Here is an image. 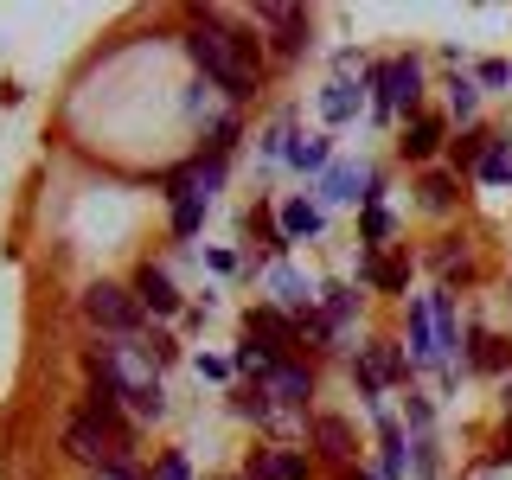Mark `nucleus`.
I'll return each instance as SVG.
<instances>
[{
  "mask_svg": "<svg viewBox=\"0 0 512 480\" xmlns=\"http://www.w3.org/2000/svg\"><path fill=\"white\" fill-rule=\"evenodd\" d=\"M410 372H416L410 352H404V346H391V340H372V346L352 352V384H359V391L372 397V404H378L384 391H391V384H404Z\"/></svg>",
  "mask_w": 512,
  "mask_h": 480,
  "instance_id": "3",
  "label": "nucleus"
},
{
  "mask_svg": "<svg viewBox=\"0 0 512 480\" xmlns=\"http://www.w3.org/2000/svg\"><path fill=\"white\" fill-rule=\"evenodd\" d=\"M474 180H480V186H512V135H493V141H487Z\"/></svg>",
  "mask_w": 512,
  "mask_h": 480,
  "instance_id": "22",
  "label": "nucleus"
},
{
  "mask_svg": "<svg viewBox=\"0 0 512 480\" xmlns=\"http://www.w3.org/2000/svg\"><path fill=\"white\" fill-rule=\"evenodd\" d=\"M186 52H192L205 84L224 90V103H250L256 96V71H263V39L256 32L218 20V13H199L186 26Z\"/></svg>",
  "mask_w": 512,
  "mask_h": 480,
  "instance_id": "1",
  "label": "nucleus"
},
{
  "mask_svg": "<svg viewBox=\"0 0 512 480\" xmlns=\"http://www.w3.org/2000/svg\"><path fill=\"white\" fill-rule=\"evenodd\" d=\"M276 352H269V346H256V340H244V346H237L231 352V372H244V378H256V384H269V372H276Z\"/></svg>",
  "mask_w": 512,
  "mask_h": 480,
  "instance_id": "25",
  "label": "nucleus"
},
{
  "mask_svg": "<svg viewBox=\"0 0 512 480\" xmlns=\"http://www.w3.org/2000/svg\"><path fill=\"white\" fill-rule=\"evenodd\" d=\"M500 404H506V416H512V372H506V397H500Z\"/></svg>",
  "mask_w": 512,
  "mask_h": 480,
  "instance_id": "37",
  "label": "nucleus"
},
{
  "mask_svg": "<svg viewBox=\"0 0 512 480\" xmlns=\"http://www.w3.org/2000/svg\"><path fill=\"white\" fill-rule=\"evenodd\" d=\"M455 199H461V180H455V173H436V167H429V173H423V205H429V212H448Z\"/></svg>",
  "mask_w": 512,
  "mask_h": 480,
  "instance_id": "26",
  "label": "nucleus"
},
{
  "mask_svg": "<svg viewBox=\"0 0 512 480\" xmlns=\"http://www.w3.org/2000/svg\"><path fill=\"white\" fill-rule=\"evenodd\" d=\"M205 263H212L218 276H231V269H237V256H231V250H205Z\"/></svg>",
  "mask_w": 512,
  "mask_h": 480,
  "instance_id": "36",
  "label": "nucleus"
},
{
  "mask_svg": "<svg viewBox=\"0 0 512 480\" xmlns=\"http://www.w3.org/2000/svg\"><path fill=\"white\" fill-rule=\"evenodd\" d=\"M372 116L378 122H397V116H423V58L416 52H404V58H384V64H372Z\"/></svg>",
  "mask_w": 512,
  "mask_h": 480,
  "instance_id": "2",
  "label": "nucleus"
},
{
  "mask_svg": "<svg viewBox=\"0 0 512 480\" xmlns=\"http://www.w3.org/2000/svg\"><path fill=\"white\" fill-rule=\"evenodd\" d=\"M378 480H410V436L397 429V416L378 410Z\"/></svg>",
  "mask_w": 512,
  "mask_h": 480,
  "instance_id": "13",
  "label": "nucleus"
},
{
  "mask_svg": "<svg viewBox=\"0 0 512 480\" xmlns=\"http://www.w3.org/2000/svg\"><path fill=\"white\" fill-rule=\"evenodd\" d=\"M429 320H436V346H442V365H448V378H455L461 327H455V301H448V288H436V295H429Z\"/></svg>",
  "mask_w": 512,
  "mask_h": 480,
  "instance_id": "20",
  "label": "nucleus"
},
{
  "mask_svg": "<svg viewBox=\"0 0 512 480\" xmlns=\"http://www.w3.org/2000/svg\"><path fill=\"white\" fill-rule=\"evenodd\" d=\"M359 103H365V90L352 84V77H333V84L320 90V122H327V128H346L352 116H359Z\"/></svg>",
  "mask_w": 512,
  "mask_h": 480,
  "instance_id": "18",
  "label": "nucleus"
},
{
  "mask_svg": "<svg viewBox=\"0 0 512 480\" xmlns=\"http://www.w3.org/2000/svg\"><path fill=\"white\" fill-rule=\"evenodd\" d=\"M314 442L327 448L333 461H346V455H352V429L340 423V416H320V423H314Z\"/></svg>",
  "mask_w": 512,
  "mask_h": 480,
  "instance_id": "29",
  "label": "nucleus"
},
{
  "mask_svg": "<svg viewBox=\"0 0 512 480\" xmlns=\"http://www.w3.org/2000/svg\"><path fill=\"white\" fill-rule=\"evenodd\" d=\"M263 391L276 397V410H308V397H314V372H308V365H295V359H282L276 372H269Z\"/></svg>",
  "mask_w": 512,
  "mask_h": 480,
  "instance_id": "12",
  "label": "nucleus"
},
{
  "mask_svg": "<svg viewBox=\"0 0 512 480\" xmlns=\"http://www.w3.org/2000/svg\"><path fill=\"white\" fill-rule=\"evenodd\" d=\"M474 84H480V90H506V84H512V64H506V58H480V64H474Z\"/></svg>",
  "mask_w": 512,
  "mask_h": 480,
  "instance_id": "32",
  "label": "nucleus"
},
{
  "mask_svg": "<svg viewBox=\"0 0 512 480\" xmlns=\"http://www.w3.org/2000/svg\"><path fill=\"white\" fill-rule=\"evenodd\" d=\"M84 320L90 327H103V333H141V301H135V288H122V282H90L84 288Z\"/></svg>",
  "mask_w": 512,
  "mask_h": 480,
  "instance_id": "4",
  "label": "nucleus"
},
{
  "mask_svg": "<svg viewBox=\"0 0 512 480\" xmlns=\"http://www.w3.org/2000/svg\"><path fill=\"white\" fill-rule=\"evenodd\" d=\"M442 148H448V116H429V109H423V116H410L404 135H397V154L416 160V167H429Z\"/></svg>",
  "mask_w": 512,
  "mask_h": 480,
  "instance_id": "9",
  "label": "nucleus"
},
{
  "mask_svg": "<svg viewBox=\"0 0 512 480\" xmlns=\"http://www.w3.org/2000/svg\"><path fill=\"white\" fill-rule=\"evenodd\" d=\"M365 180H372L365 167H352V160H333V167L320 173V199H327V205H365V192H359Z\"/></svg>",
  "mask_w": 512,
  "mask_h": 480,
  "instance_id": "16",
  "label": "nucleus"
},
{
  "mask_svg": "<svg viewBox=\"0 0 512 480\" xmlns=\"http://www.w3.org/2000/svg\"><path fill=\"white\" fill-rule=\"evenodd\" d=\"M391 231H397V218L384 212V205H365V212H359V244L365 250H384V237H391Z\"/></svg>",
  "mask_w": 512,
  "mask_h": 480,
  "instance_id": "28",
  "label": "nucleus"
},
{
  "mask_svg": "<svg viewBox=\"0 0 512 480\" xmlns=\"http://www.w3.org/2000/svg\"><path fill=\"white\" fill-rule=\"evenodd\" d=\"M404 352H410V365H423V372H442L448 378V365H442V346H436V320H429V295L423 301H410V314H404Z\"/></svg>",
  "mask_w": 512,
  "mask_h": 480,
  "instance_id": "8",
  "label": "nucleus"
},
{
  "mask_svg": "<svg viewBox=\"0 0 512 480\" xmlns=\"http://www.w3.org/2000/svg\"><path fill=\"white\" fill-rule=\"evenodd\" d=\"M192 372L212 378V384H224V378H231V359H212V352H199V359H192Z\"/></svg>",
  "mask_w": 512,
  "mask_h": 480,
  "instance_id": "34",
  "label": "nucleus"
},
{
  "mask_svg": "<svg viewBox=\"0 0 512 480\" xmlns=\"http://www.w3.org/2000/svg\"><path fill=\"white\" fill-rule=\"evenodd\" d=\"M135 301H141V314H154V320H173L186 308V295L173 288V276L160 263H141V276H135Z\"/></svg>",
  "mask_w": 512,
  "mask_h": 480,
  "instance_id": "10",
  "label": "nucleus"
},
{
  "mask_svg": "<svg viewBox=\"0 0 512 480\" xmlns=\"http://www.w3.org/2000/svg\"><path fill=\"white\" fill-rule=\"evenodd\" d=\"M250 20L256 26H263V32H276V39H269V52H276V58H301V52H308V13H301V7H256L250 13Z\"/></svg>",
  "mask_w": 512,
  "mask_h": 480,
  "instance_id": "6",
  "label": "nucleus"
},
{
  "mask_svg": "<svg viewBox=\"0 0 512 480\" xmlns=\"http://www.w3.org/2000/svg\"><path fill=\"white\" fill-rule=\"evenodd\" d=\"M269 295H276V301H269V308H282V314H301V320H314V288L301 282V276H295V269H288V263H276V269H269Z\"/></svg>",
  "mask_w": 512,
  "mask_h": 480,
  "instance_id": "14",
  "label": "nucleus"
},
{
  "mask_svg": "<svg viewBox=\"0 0 512 480\" xmlns=\"http://www.w3.org/2000/svg\"><path fill=\"white\" fill-rule=\"evenodd\" d=\"M244 480H308V455L301 448H263L244 468Z\"/></svg>",
  "mask_w": 512,
  "mask_h": 480,
  "instance_id": "17",
  "label": "nucleus"
},
{
  "mask_svg": "<svg viewBox=\"0 0 512 480\" xmlns=\"http://www.w3.org/2000/svg\"><path fill=\"white\" fill-rule=\"evenodd\" d=\"M237 416H244V423H276V397L263 391V384H256V391H237V404H231Z\"/></svg>",
  "mask_w": 512,
  "mask_h": 480,
  "instance_id": "31",
  "label": "nucleus"
},
{
  "mask_svg": "<svg viewBox=\"0 0 512 480\" xmlns=\"http://www.w3.org/2000/svg\"><path fill=\"white\" fill-rule=\"evenodd\" d=\"M480 468H487V474H500V468H512V429H506V442H500V448H493V455H487V461H480Z\"/></svg>",
  "mask_w": 512,
  "mask_h": 480,
  "instance_id": "35",
  "label": "nucleus"
},
{
  "mask_svg": "<svg viewBox=\"0 0 512 480\" xmlns=\"http://www.w3.org/2000/svg\"><path fill=\"white\" fill-rule=\"evenodd\" d=\"M487 141H493L487 128H468V135H461L455 148H448V160H455V173H474V167H480V154H487Z\"/></svg>",
  "mask_w": 512,
  "mask_h": 480,
  "instance_id": "30",
  "label": "nucleus"
},
{
  "mask_svg": "<svg viewBox=\"0 0 512 480\" xmlns=\"http://www.w3.org/2000/svg\"><path fill=\"white\" fill-rule=\"evenodd\" d=\"M282 160H288V167H301V173H327L333 167V135H295Z\"/></svg>",
  "mask_w": 512,
  "mask_h": 480,
  "instance_id": "21",
  "label": "nucleus"
},
{
  "mask_svg": "<svg viewBox=\"0 0 512 480\" xmlns=\"http://www.w3.org/2000/svg\"><path fill=\"white\" fill-rule=\"evenodd\" d=\"M276 218H282V237H288V244H314V237L327 231V212H320L314 199H282Z\"/></svg>",
  "mask_w": 512,
  "mask_h": 480,
  "instance_id": "15",
  "label": "nucleus"
},
{
  "mask_svg": "<svg viewBox=\"0 0 512 480\" xmlns=\"http://www.w3.org/2000/svg\"><path fill=\"white\" fill-rule=\"evenodd\" d=\"M359 282L384 288V295H404V288H410V263H391L384 250H359Z\"/></svg>",
  "mask_w": 512,
  "mask_h": 480,
  "instance_id": "19",
  "label": "nucleus"
},
{
  "mask_svg": "<svg viewBox=\"0 0 512 480\" xmlns=\"http://www.w3.org/2000/svg\"><path fill=\"white\" fill-rule=\"evenodd\" d=\"M64 448H71L77 461H90L96 474H103L109 461H128V455H122V436H109L96 416H71V429H64Z\"/></svg>",
  "mask_w": 512,
  "mask_h": 480,
  "instance_id": "5",
  "label": "nucleus"
},
{
  "mask_svg": "<svg viewBox=\"0 0 512 480\" xmlns=\"http://www.w3.org/2000/svg\"><path fill=\"white\" fill-rule=\"evenodd\" d=\"M352 480H378V474H365V468H359V474H352Z\"/></svg>",
  "mask_w": 512,
  "mask_h": 480,
  "instance_id": "38",
  "label": "nucleus"
},
{
  "mask_svg": "<svg viewBox=\"0 0 512 480\" xmlns=\"http://www.w3.org/2000/svg\"><path fill=\"white\" fill-rule=\"evenodd\" d=\"M461 372H512V340L487 327H468V352H461Z\"/></svg>",
  "mask_w": 512,
  "mask_h": 480,
  "instance_id": "11",
  "label": "nucleus"
},
{
  "mask_svg": "<svg viewBox=\"0 0 512 480\" xmlns=\"http://www.w3.org/2000/svg\"><path fill=\"white\" fill-rule=\"evenodd\" d=\"M448 122H461V128H474V109H480V84H474V77L468 71H455V77H448Z\"/></svg>",
  "mask_w": 512,
  "mask_h": 480,
  "instance_id": "23",
  "label": "nucleus"
},
{
  "mask_svg": "<svg viewBox=\"0 0 512 480\" xmlns=\"http://www.w3.org/2000/svg\"><path fill=\"white\" fill-rule=\"evenodd\" d=\"M205 212H212V199H205L199 186H186L180 199H173V237H199V224H205Z\"/></svg>",
  "mask_w": 512,
  "mask_h": 480,
  "instance_id": "24",
  "label": "nucleus"
},
{
  "mask_svg": "<svg viewBox=\"0 0 512 480\" xmlns=\"http://www.w3.org/2000/svg\"><path fill=\"white\" fill-rule=\"evenodd\" d=\"M244 340H256V346L276 352V359H288V352L301 346V320L282 314V308H250L244 314Z\"/></svg>",
  "mask_w": 512,
  "mask_h": 480,
  "instance_id": "7",
  "label": "nucleus"
},
{
  "mask_svg": "<svg viewBox=\"0 0 512 480\" xmlns=\"http://www.w3.org/2000/svg\"><path fill=\"white\" fill-rule=\"evenodd\" d=\"M154 480H192V461L186 455H160L154 461Z\"/></svg>",
  "mask_w": 512,
  "mask_h": 480,
  "instance_id": "33",
  "label": "nucleus"
},
{
  "mask_svg": "<svg viewBox=\"0 0 512 480\" xmlns=\"http://www.w3.org/2000/svg\"><path fill=\"white\" fill-rule=\"evenodd\" d=\"M250 237L263 244V256H282V250H288V237H282V218H276V212H263V205L250 212Z\"/></svg>",
  "mask_w": 512,
  "mask_h": 480,
  "instance_id": "27",
  "label": "nucleus"
}]
</instances>
